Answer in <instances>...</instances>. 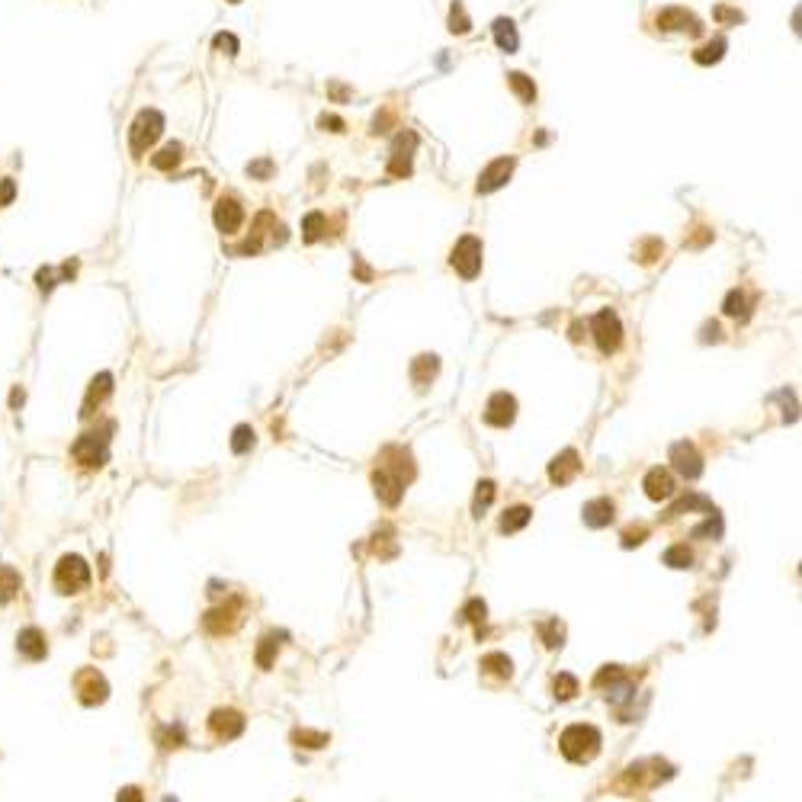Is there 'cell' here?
Returning <instances> with one entry per match:
<instances>
[{"mask_svg":"<svg viewBox=\"0 0 802 802\" xmlns=\"http://www.w3.org/2000/svg\"><path fill=\"white\" fill-rule=\"evenodd\" d=\"M494 42H498V48L501 52H517V46H520V39H517V26H514L511 20H504V16H498V20H494Z\"/></svg>","mask_w":802,"mask_h":802,"instance_id":"cell-25","label":"cell"},{"mask_svg":"<svg viewBox=\"0 0 802 802\" xmlns=\"http://www.w3.org/2000/svg\"><path fill=\"white\" fill-rule=\"evenodd\" d=\"M485 613H488L485 600H469V603H466V610H462V620H466V623H475V626H479V632H481V623H485Z\"/></svg>","mask_w":802,"mask_h":802,"instance_id":"cell-42","label":"cell"},{"mask_svg":"<svg viewBox=\"0 0 802 802\" xmlns=\"http://www.w3.org/2000/svg\"><path fill=\"white\" fill-rule=\"evenodd\" d=\"M671 462H674V469H677L680 475H684V479H699V475H703V456L697 453V447H693V443H674L671 447Z\"/></svg>","mask_w":802,"mask_h":802,"instance_id":"cell-11","label":"cell"},{"mask_svg":"<svg viewBox=\"0 0 802 802\" xmlns=\"http://www.w3.org/2000/svg\"><path fill=\"white\" fill-rule=\"evenodd\" d=\"M507 84H511V90L517 93L524 103H533V100H536V84H533V78H526V74H520V71L507 74Z\"/></svg>","mask_w":802,"mask_h":802,"instance_id":"cell-30","label":"cell"},{"mask_svg":"<svg viewBox=\"0 0 802 802\" xmlns=\"http://www.w3.org/2000/svg\"><path fill=\"white\" fill-rule=\"evenodd\" d=\"M449 29H453V33H459V36L472 29V23H469V16H466V10H462L459 0H456L453 10H449Z\"/></svg>","mask_w":802,"mask_h":802,"instance_id":"cell-43","label":"cell"},{"mask_svg":"<svg viewBox=\"0 0 802 802\" xmlns=\"http://www.w3.org/2000/svg\"><path fill=\"white\" fill-rule=\"evenodd\" d=\"M247 174H251V177H260V180H266V177L273 174V161H266V157H264V161L247 164Z\"/></svg>","mask_w":802,"mask_h":802,"instance_id":"cell-48","label":"cell"},{"mask_svg":"<svg viewBox=\"0 0 802 802\" xmlns=\"http://www.w3.org/2000/svg\"><path fill=\"white\" fill-rule=\"evenodd\" d=\"M716 16H719V20H725V23H741V20H744V16L738 14V10H725V7H719V10H716Z\"/></svg>","mask_w":802,"mask_h":802,"instance_id":"cell-53","label":"cell"},{"mask_svg":"<svg viewBox=\"0 0 802 802\" xmlns=\"http://www.w3.org/2000/svg\"><path fill=\"white\" fill-rule=\"evenodd\" d=\"M209 729H212L215 738L231 741V738H238L244 731V716L238 709H215L212 719H209Z\"/></svg>","mask_w":802,"mask_h":802,"instance_id":"cell-14","label":"cell"},{"mask_svg":"<svg viewBox=\"0 0 802 802\" xmlns=\"http://www.w3.org/2000/svg\"><path fill=\"white\" fill-rule=\"evenodd\" d=\"M494 501V485L491 481H479V491H475V501H472V514L475 517H481V514L491 507Z\"/></svg>","mask_w":802,"mask_h":802,"instance_id":"cell-37","label":"cell"},{"mask_svg":"<svg viewBox=\"0 0 802 802\" xmlns=\"http://www.w3.org/2000/svg\"><path fill=\"white\" fill-rule=\"evenodd\" d=\"M703 536H712V539L722 536V517H719L716 511L709 514V520H706L703 526H697V530H693V539H703Z\"/></svg>","mask_w":802,"mask_h":802,"instance_id":"cell-41","label":"cell"},{"mask_svg":"<svg viewBox=\"0 0 802 802\" xmlns=\"http://www.w3.org/2000/svg\"><path fill=\"white\" fill-rule=\"evenodd\" d=\"M594 687H603L613 703H626V699H632V693H635L632 680H629L626 674H623V667H616V665L603 667V671L594 677Z\"/></svg>","mask_w":802,"mask_h":802,"instance_id":"cell-8","label":"cell"},{"mask_svg":"<svg viewBox=\"0 0 802 802\" xmlns=\"http://www.w3.org/2000/svg\"><path fill=\"white\" fill-rule=\"evenodd\" d=\"M238 613H241V600H238V597H231L225 607L209 610V613L202 616V626H206V632H212V635L231 632L234 623H238Z\"/></svg>","mask_w":802,"mask_h":802,"instance_id":"cell-12","label":"cell"},{"mask_svg":"<svg viewBox=\"0 0 802 802\" xmlns=\"http://www.w3.org/2000/svg\"><path fill=\"white\" fill-rule=\"evenodd\" d=\"M437 373H440V360H437L434 353H421L415 363H411V382H415L417 388H427L430 382L437 379Z\"/></svg>","mask_w":802,"mask_h":802,"instance_id":"cell-22","label":"cell"},{"mask_svg":"<svg viewBox=\"0 0 802 802\" xmlns=\"http://www.w3.org/2000/svg\"><path fill=\"white\" fill-rule=\"evenodd\" d=\"M578 472H581V456H578L575 449H565V453H558L556 459L549 462V479L556 481V485H568V481H575Z\"/></svg>","mask_w":802,"mask_h":802,"instance_id":"cell-18","label":"cell"},{"mask_svg":"<svg viewBox=\"0 0 802 802\" xmlns=\"http://www.w3.org/2000/svg\"><path fill=\"white\" fill-rule=\"evenodd\" d=\"M286 639V632H270V635H264V639H260V648H257V665L260 667H270L273 665V658H276V652H279V642Z\"/></svg>","mask_w":802,"mask_h":802,"instance_id":"cell-28","label":"cell"},{"mask_svg":"<svg viewBox=\"0 0 802 802\" xmlns=\"http://www.w3.org/2000/svg\"><path fill=\"white\" fill-rule=\"evenodd\" d=\"M324 231H328V222H324L321 212H308V215H305V222H302V238L308 241V244L321 241Z\"/></svg>","mask_w":802,"mask_h":802,"instance_id":"cell-31","label":"cell"},{"mask_svg":"<svg viewBox=\"0 0 802 802\" xmlns=\"http://www.w3.org/2000/svg\"><path fill=\"white\" fill-rule=\"evenodd\" d=\"M110 392H113V375L110 373H100L97 379L90 382V392H87V401H84V411H80V415L90 417L93 415V405H100V401H103Z\"/></svg>","mask_w":802,"mask_h":802,"instance_id":"cell-23","label":"cell"},{"mask_svg":"<svg viewBox=\"0 0 802 802\" xmlns=\"http://www.w3.org/2000/svg\"><path fill=\"white\" fill-rule=\"evenodd\" d=\"M16 196V183L14 180H0V206H7Z\"/></svg>","mask_w":802,"mask_h":802,"instance_id":"cell-51","label":"cell"},{"mask_svg":"<svg viewBox=\"0 0 802 802\" xmlns=\"http://www.w3.org/2000/svg\"><path fill=\"white\" fill-rule=\"evenodd\" d=\"M23 588V578L16 568H10V565H0V603H7L16 597V590Z\"/></svg>","mask_w":802,"mask_h":802,"instance_id":"cell-26","label":"cell"},{"mask_svg":"<svg viewBox=\"0 0 802 802\" xmlns=\"http://www.w3.org/2000/svg\"><path fill=\"white\" fill-rule=\"evenodd\" d=\"M648 536V526H629L626 533H623V549H632V546H642Z\"/></svg>","mask_w":802,"mask_h":802,"instance_id":"cell-46","label":"cell"},{"mask_svg":"<svg viewBox=\"0 0 802 802\" xmlns=\"http://www.w3.org/2000/svg\"><path fill=\"white\" fill-rule=\"evenodd\" d=\"M530 517H533L530 507L517 504V507H511V511L501 517V530H504V533H517V530H524V526L530 524Z\"/></svg>","mask_w":802,"mask_h":802,"instance_id":"cell-27","label":"cell"},{"mask_svg":"<svg viewBox=\"0 0 802 802\" xmlns=\"http://www.w3.org/2000/svg\"><path fill=\"white\" fill-rule=\"evenodd\" d=\"M212 46L219 48V52H225V55H238V39H234L231 33H219L212 39Z\"/></svg>","mask_w":802,"mask_h":802,"instance_id":"cell-47","label":"cell"},{"mask_svg":"<svg viewBox=\"0 0 802 802\" xmlns=\"http://www.w3.org/2000/svg\"><path fill=\"white\" fill-rule=\"evenodd\" d=\"M642 488H645V494L652 501H667V498H674V491H677V488H674V475L667 472V469H652V472L645 475V481H642Z\"/></svg>","mask_w":802,"mask_h":802,"instance_id":"cell-20","label":"cell"},{"mask_svg":"<svg viewBox=\"0 0 802 802\" xmlns=\"http://www.w3.org/2000/svg\"><path fill=\"white\" fill-rule=\"evenodd\" d=\"M164 132V116L157 110H142L132 123V132H129V145H132V155H145L151 145L161 138Z\"/></svg>","mask_w":802,"mask_h":802,"instance_id":"cell-4","label":"cell"},{"mask_svg":"<svg viewBox=\"0 0 802 802\" xmlns=\"http://www.w3.org/2000/svg\"><path fill=\"white\" fill-rule=\"evenodd\" d=\"M514 174V157H498V161H491L485 170H481L479 177V193H494V189H501L507 180H511Z\"/></svg>","mask_w":802,"mask_h":802,"instance_id":"cell-15","label":"cell"},{"mask_svg":"<svg viewBox=\"0 0 802 802\" xmlns=\"http://www.w3.org/2000/svg\"><path fill=\"white\" fill-rule=\"evenodd\" d=\"M417 145V135L415 132H401L395 138V148H392V161H388V174L392 177H408L411 174V151Z\"/></svg>","mask_w":802,"mask_h":802,"instance_id":"cell-13","label":"cell"},{"mask_svg":"<svg viewBox=\"0 0 802 802\" xmlns=\"http://www.w3.org/2000/svg\"><path fill=\"white\" fill-rule=\"evenodd\" d=\"M722 311H725L729 318H741V321H744V318L751 315V308H748V296H744L741 289H731L729 296H725V302H722Z\"/></svg>","mask_w":802,"mask_h":802,"instance_id":"cell-29","label":"cell"},{"mask_svg":"<svg viewBox=\"0 0 802 802\" xmlns=\"http://www.w3.org/2000/svg\"><path fill=\"white\" fill-rule=\"evenodd\" d=\"M552 690H556V699H571L578 693V677H571V674H558V677L552 680Z\"/></svg>","mask_w":802,"mask_h":802,"instance_id":"cell-38","label":"cell"},{"mask_svg":"<svg viewBox=\"0 0 802 802\" xmlns=\"http://www.w3.org/2000/svg\"><path fill=\"white\" fill-rule=\"evenodd\" d=\"M90 584V568L80 556H65L58 565H55V588L61 594H78Z\"/></svg>","mask_w":802,"mask_h":802,"instance_id":"cell-5","label":"cell"},{"mask_svg":"<svg viewBox=\"0 0 802 802\" xmlns=\"http://www.w3.org/2000/svg\"><path fill=\"white\" fill-rule=\"evenodd\" d=\"M558 748L571 764H588L600 751V731L594 725H568L558 738Z\"/></svg>","mask_w":802,"mask_h":802,"instance_id":"cell-2","label":"cell"},{"mask_svg":"<svg viewBox=\"0 0 802 802\" xmlns=\"http://www.w3.org/2000/svg\"><path fill=\"white\" fill-rule=\"evenodd\" d=\"M36 283H39L42 292L55 289V270H39V276H36Z\"/></svg>","mask_w":802,"mask_h":802,"instance_id":"cell-52","label":"cell"},{"mask_svg":"<svg viewBox=\"0 0 802 802\" xmlns=\"http://www.w3.org/2000/svg\"><path fill=\"white\" fill-rule=\"evenodd\" d=\"M78 693H80V703L84 706H97L106 699V693H110V687H106L103 674L100 671H80L78 674Z\"/></svg>","mask_w":802,"mask_h":802,"instance_id":"cell-17","label":"cell"},{"mask_svg":"<svg viewBox=\"0 0 802 802\" xmlns=\"http://www.w3.org/2000/svg\"><path fill=\"white\" fill-rule=\"evenodd\" d=\"M665 565H667V568H690V565H693V552L687 549V546H671V549L665 552Z\"/></svg>","mask_w":802,"mask_h":802,"instance_id":"cell-36","label":"cell"},{"mask_svg":"<svg viewBox=\"0 0 802 802\" xmlns=\"http://www.w3.org/2000/svg\"><path fill=\"white\" fill-rule=\"evenodd\" d=\"M655 26H658L661 33H690V36L703 33V23H699L697 16H693L690 10H684V7L661 10V14L655 16Z\"/></svg>","mask_w":802,"mask_h":802,"instance_id":"cell-9","label":"cell"},{"mask_svg":"<svg viewBox=\"0 0 802 802\" xmlns=\"http://www.w3.org/2000/svg\"><path fill=\"white\" fill-rule=\"evenodd\" d=\"M180 155H183V145L170 142V145H164L155 157H151V164H155L157 170H170V167H177V164H180Z\"/></svg>","mask_w":802,"mask_h":802,"instance_id":"cell-32","label":"cell"},{"mask_svg":"<svg viewBox=\"0 0 802 802\" xmlns=\"http://www.w3.org/2000/svg\"><path fill=\"white\" fill-rule=\"evenodd\" d=\"M356 273H360V279H369V276H373V273H369L366 266H363V260H360V257H356Z\"/></svg>","mask_w":802,"mask_h":802,"instance_id":"cell-56","label":"cell"},{"mask_svg":"<svg viewBox=\"0 0 802 802\" xmlns=\"http://www.w3.org/2000/svg\"><path fill=\"white\" fill-rule=\"evenodd\" d=\"M703 340H722V330H719V324H716V321L706 324V328H703Z\"/></svg>","mask_w":802,"mask_h":802,"instance_id":"cell-54","label":"cell"},{"mask_svg":"<svg viewBox=\"0 0 802 802\" xmlns=\"http://www.w3.org/2000/svg\"><path fill=\"white\" fill-rule=\"evenodd\" d=\"M722 55H725V39H712V42H706L703 48L693 52V61H697V65H716Z\"/></svg>","mask_w":802,"mask_h":802,"instance_id":"cell-34","label":"cell"},{"mask_svg":"<svg viewBox=\"0 0 802 802\" xmlns=\"http://www.w3.org/2000/svg\"><path fill=\"white\" fill-rule=\"evenodd\" d=\"M251 447H254V427H247V424L234 427V434H231V449H234V453H247Z\"/></svg>","mask_w":802,"mask_h":802,"instance_id":"cell-40","label":"cell"},{"mask_svg":"<svg viewBox=\"0 0 802 802\" xmlns=\"http://www.w3.org/2000/svg\"><path fill=\"white\" fill-rule=\"evenodd\" d=\"M590 334H594L597 347L603 353H613L623 340V324H620V315L613 308H600L594 318H590Z\"/></svg>","mask_w":802,"mask_h":802,"instance_id":"cell-7","label":"cell"},{"mask_svg":"<svg viewBox=\"0 0 802 802\" xmlns=\"http://www.w3.org/2000/svg\"><path fill=\"white\" fill-rule=\"evenodd\" d=\"M581 517H584V524H588V526L600 530V526H610V524H613L616 507H613V501H610V498H597V501H588V504H584Z\"/></svg>","mask_w":802,"mask_h":802,"instance_id":"cell-21","label":"cell"},{"mask_svg":"<svg viewBox=\"0 0 802 802\" xmlns=\"http://www.w3.org/2000/svg\"><path fill=\"white\" fill-rule=\"evenodd\" d=\"M116 802H145V796H142V789H138V786H123V789H119V796H116Z\"/></svg>","mask_w":802,"mask_h":802,"instance_id":"cell-49","label":"cell"},{"mask_svg":"<svg viewBox=\"0 0 802 802\" xmlns=\"http://www.w3.org/2000/svg\"><path fill=\"white\" fill-rule=\"evenodd\" d=\"M16 648H20L23 658H29V661H42V658L48 655L46 632H42V629H36V626L23 629V632L16 635Z\"/></svg>","mask_w":802,"mask_h":802,"instance_id":"cell-19","label":"cell"},{"mask_svg":"<svg viewBox=\"0 0 802 802\" xmlns=\"http://www.w3.org/2000/svg\"><path fill=\"white\" fill-rule=\"evenodd\" d=\"M164 802H177V799H174V796H167V799H164Z\"/></svg>","mask_w":802,"mask_h":802,"instance_id":"cell-58","label":"cell"},{"mask_svg":"<svg viewBox=\"0 0 802 802\" xmlns=\"http://www.w3.org/2000/svg\"><path fill=\"white\" fill-rule=\"evenodd\" d=\"M449 264L459 273L462 279H475L481 270V241L475 234H466V238L456 241L453 254H449Z\"/></svg>","mask_w":802,"mask_h":802,"instance_id":"cell-6","label":"cell"},{"mask_svg":"<svg viewBox=\"0 0 802 802\" xmlns=\"http://www.w3.org/2000/svg\"><path fill=\"white\" fill-rule=\"evenodd\" d=\"M212 219H215V228H219L222 234H234L241 228V222H244V209H241V202L234 199V196H228V199L222 196L215 212H212Z\"/></svg>","mask_w":802,"mask_h":802,"instance_id":"cell-16","label":"cell"},{"mask_svg":"<svg viewBox=\"0 0 802 802\" xmlns=\"http://www.w3.org/2000/svg\"><path fill=\"white\" fill-rule=\"evenodd\" d=\"M539 635H543L546 648H558V645H562V639H565V626L558 620H546L543 626H539Z\"/></svg>","mask_w":802,"mask_h":802,"instance_id":"cell-35","label":"cell"},{"mask_svg":"<svg viewBox=\"0 0 802 802\" xmlns=\"http://www.w3.org/2000/svg\"><path fill=\"white\" fill-rule=\"evenodd\" d=\"M481 671L488 674V677H498V680H507L514 674V661L507 658L504 652H491L481 658Z\"/></svg>","mask_w":802,"mask_h":802,"instance_id":"cell-24","label":"cell"},{"mask_svg":"<svg viewBox=\"0 0 802 802\" xmlns=\"http://www.w3.org/2000/svg\"><path fill=\"white\" fill-rule=\"evenodd\" d=\"M395 456H398V462H382V466L373 472L375 494H379V501H382V504H388V507L398 504L401 494H405V485L415 479L411 456L401 453V449H395Z\"/></svg>","mask_w":802,"mask_h":802,"instance_id":"cell-1","label":"cell"},{"mask_svg":"<svg viewBox=\"0 0 802 802\" xmlns=\"http://www.w3.org/2000/svg\"><path fill=\"white\" fill-rule=\"evenodd\" d=\"M693 507H703L706 514H712V511H716V507H712V501H706L703 494H687V498H680L677 504H674L671 511L665 514V517H680V514H684V511H693Z\"/></svg>","mask_w":802,"mask_h":802,"instance_id":"cell-33","label":"cell"},{"mask_svg":"<svg viewBox=\"0 0 802 802\" xmlns=\"http://www.w3.org/2000/svg\"><path fill=\"white\" fill-rule=\"evenodd\" d=\"M228 4H241V0H228Z\"/></svg>","mask_w":802,"mask_h":802,"instance_id":"cell-59","label":"cell"},{"mask_svg":"<svg viewBox=\"0 0 802 802\" xmlns=\"http://www.w3.org/2000/svg\"><path fill=\"white\" fill-rule=\"evenodd\" d=\"M318 125H321L324 132H343V119L340 116H328V113L318 119Z\"/></svg>","mask_w":802,"mask_h":802,"instance_id":"cell-50","label":"cell"},{"mask_svg":"<svg viewBox=\"0 0 802 802\" xmlns=\"http://www.w3.org/2000/svg\"><path fill=\"white\" fill-rule=\"evenodd\" d=\"M581 337H584V324L575 321V324H571V340H581Z\"/></svg>","mask_w":802,"mask_h":802,"instance_id":"cell-55","label":"cell"},{"mask_svg":"<svg viewBox=\"0 0 802 802\" xmlns=\"http://www.w3.org/2000/svg\"><path fill=\"white\" fill-rule=\"evenodd\" d=\"M157 741H161V748H180L183 744V725H167V729L157 735Z\"/></svg>","mask_w":802,"mask_h":802,"instance_id":"cell-44","label":"cell"},{"mask_svg":"<svg viewBox=\"0 0 802 802\" xmlns=\"http://www.w3.org/2000/svg\"><path fill=\"white\" fill-rule=\"evenodd\" d=\"M661 251H665L661 241H645V244H639V264H655V260L661 257Z\"/></svg>","mask_w":802,"mask_h":802,"instance_id":"cell-45","label":"cell"},{"mask_svg":"<svg viewBox=\"0 0 802 802\" xmlns=\"http://www.w3.org/2000/svg\"><path fill=\"white\" fill-rule=\"evenodd\" d=\"M23 401V388H14V395H10V405H20Z\"/></svg>","mask_w":802,"mask_h":802,"instance_id":"cell-57","label":"cell"},{"mask_svg":"<svg viewBox=\"0 0 802 802\" xmlns=\"http://www.w3.org/2000/svg\"><path fill=\"white\" fill-rule=\"evenodd\" d=\"M113 434V424H103L100 430H90V434L78 437L71 447V456L80 462V466L87 469H100L106 462V456H110V437Z\"/></svg>","mask_w":802,"mask_h":802,"instance_id":"cell-3","label":"cell"},{"mask_svg":"<svg viewBox=\"0 0 802 802\" xmlns=\"http://www.w3.org/2000/svg\"><path fill=\"white\" fill-rule=\"evenodd\" d=\"M292 741L305 744V748H324L328 744V735L324 731H308V729H296L292 731Z\"/></svg>","mask_w":802,"mask_h":802,"instance_id":"cell-39","label":"cell"},{"mask_svg":"<svg viewBox=\"0 0 802 802\" xmlns=\"http://www.w3.org/2000/svg\"><path fill=\"white\" fill-rule=\"evenodd\" d=\"M514 417H517V398L507 392H498L488 398V408H485V421L491 427H511Z\"/></svg>","mask_w":802,"mask_h":802,"instance_id":"cell-10","label":"cell"}]
</instances>
